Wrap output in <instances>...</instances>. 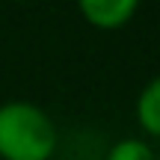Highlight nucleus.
I'll return each instance as SVG.
<instances>
[{
    "label": "nucleus",
    "mask_w": 160,
    "mask_h": 160,
    "mask_svg": "<svg viewBox=\"0 0 160 160\" xmlns=\"http://www.w3.org/2000/svg\"><path fill=\"white\" fill-rule=\"evenodd\" d=\"M59 133L45 107L24 98L0 104V160H51Z\"/></svg>",
    "instance_id": "obj_1"
},
{
    "label": "nucleus",
    "mask_w": 160,
    "mask_h": 160,
    "mask_svg": "<svg viewBox=\"0 0 160 160\" xmlns=\"http://www.w3.org/2000/svg\"><path fill=\"white\" fill-rule=\"evenodd\" d=\"M137 122L145 133L160 139V74H154L148 83L142 86V92L137 95Z\"/></svg>",
    "instance_id": "obj_3"
},
{
    "label": "nucleus",
    "mask_w": 160,
    "mask_h": 160,
    "mask_svg": "<svg viewBox=\"0 0 160 160\" xmlns=\"http://www.w3.org/2000/svg\"><path fill=\"white\" fill-rule=\"evenodd\" d=\"M142 0H77V9L92 27L119 30L137 15Z\"/></svg>",
    "instance_id": "obj_2"
},
{
    "label": "nucleus",
    "mask_w": 160,
    "mask_h": 160,
    "mask_svg": "<svg viewBox=\"0 0 160 160\" xmlns=\"http://www.w3.org/2000/svg\"><path fill=\"white\" fill-rule=\"evenodd\" d=\"M157 160H160V154H157Z\"/></svg>",
    "instance_id": "obj_5"
},
{
    "label": "nucleus",
    "mask_w": 160,
    "mask_h": 160,
    "mask_svg": "<svg viewBox=\"0 0 160 160\" xmlns=\"http://www.w3.org/2000/svg\"><path fill=\"white\" fill-rule=\"evenodd\" d=\"M104 160H157V154L151 151V145L139 137H125L119 142H113L107 148Z\"/></svg>",
    "instance_id": "obj_4"
}]
</instances>
